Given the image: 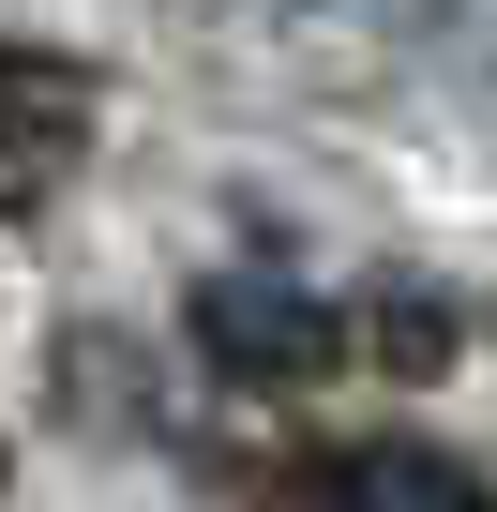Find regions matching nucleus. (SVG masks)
Segmentation results:
<instances>
[{"mask_svg":"<svg viewBox=\"0 0 497 512\" xmlns=\"http://www.w3.org/2000/svg\"><path fill=\"white\" fill-rule=\"evenodd\" d=\"M181 332H196V362L211 377H241V392H317L332 362H347V302H317L302 272H211L196 302H181Z\"/></svg>","mask_w":497,"mask_h":512,"instance_id":"obj_1","label":"nucleus"},{"mask_svg":"<svg viewBox=\"0 0 497 512\" xmlns=\"http://www.w3.org/2000/svg\"><path fill=\"white\" fill-rule=\"evenodd\" d=\"M76 151H91V76L16 46L0 61V211H46L76 181Z\"/></svg>","mask_w":497,"mask_h":512,"instance_id":"obj_2","label":"nucleus"},{"mask_svg":"<svg viewBox=\"0 0 497 512\" xmlns=\"http://www.w3.org/2000/svg\"><path fill=\"white\" fill-rule=\"evenodd\" d=\"M332 512H497V482L467 452H422V437H347L332 452Z\"/></svg>","mask_w":497,"mask_h":512,"instance_id":"obj_3","label":"nucleus"},{"mask_svg":"<svg viewBox=\"0 0 497 512\" xmlns=\"http://www.w3.org/2000/svg\"><path fill=\"white\" fill-rule=\"evenodd\" d=\"M272 16H287V46H302L317 76H377V61H407V46H422L437 0H272Z\"/></svg>","mask_w":497,"mask_h":512,"instance_id":"obj_4","label":"nucleus"},{"mask_svg":"<svg viewBox=\"0 0 497 512\" xmlns=\"http://www.w3.org/2000/svg\"><path fill=\"white\" fill-rule=\"evenodd\" d=\"M377 347L422 377V362H452V317H437V302H377Z\"/></svg>","mask_w":497,"mask_h":512,"instance_id":"obj_5","label":"nucleus"},{"mask_svg":"<svg viewBox=\"0 0 497 512\" xmlns=\"http://www.w3.org/2000/svg\"><path fill=\"white\" fill-rule=\"evenodd\" d=\"M166 16H211V0H166Z\"/></svg>","mask_w":497,"mask_h":512,"instance_id":"obj_6","label":"nucleus"}]
</instances>
